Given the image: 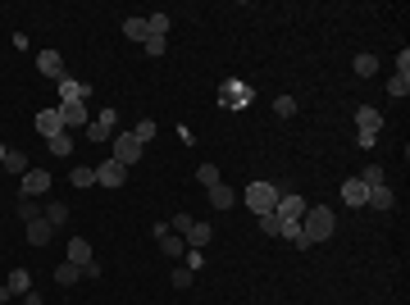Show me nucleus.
Instances as JSON below:
<instances>
[{
  "mask_svg": "<svg viewBox=\"0 0 410 305\" xmlns=\"http://www.w3.org/2000/svg\"><path fill=\"white\" fill-rule=\"evenodd\" d=\"M333 228H337V219H333V210L328 205H305V214H301V232H305V241H328L333 237Z\"/></svg>",
  "mask_w": 410,
  "mask_h": 305,
  "instance_id": "1",
  "label": "nucleus"
},
{
  "mask_svg": "<svg viewBox=\"0 0 410 305\" xmlns=\"http://www.w3.org/2000/svg\"><path fill=\"white\" fill-rule=\"evenodd\" d=\"M278 196H283V192H278L274 183H251V187L242 192L238 201H247V210H251V214L260 219V214H274V205H278Z\"/></svg>",
  "mask_w": 410,
  "mask_h": 305,
  "instance_id": "2",
  "label": "nucleus"
},
{
  "mask_svg": "<svg viewBox=\"0 0 410 305\" xmlns=\"http://www.w3.org/2000/svg\"><path fill=\"white\" fill-rule=\"evenodd\" d=\"M114 132H119V114H114V105H105L87 123V142H114Z\"/></svg>",
  "mask_w": 410,
  "mask_h": 305,
  "instance_id": "3",
  "label": "nucleus"
},
{
  "mask_svg": "<svg viewBox=\"0 0 410 305\" xmlns=\"http://www.w3.org/2000/svg\"><path fill=\"white\" fill-rule=\"evenodd\" d=\"M141 151H146V146H141L132 132H114V155H109V160H119L123 169H132V164L141 160Z\"/></svg>",
  "mask_w": 410,
  "mask_h": 305,
  "instance_id": "4",
  "label": "nucleus"
},
{
  "mask_svg": "<svg viewBox=\"0 0 410 305\" xmlns=\"http://www.w3.org/2000/svg\"><path fill=\"white\" fill-rule=\"evenodd\" d=\"M60 123H64V132L87 128V123H91V114H87V100H64V105H60Z\"/></svg>",
  "mask_w": 410,
  "mask_h": 305,
  "instance_id": "5",
  "label": "nucleus"
},
{
  "mask_svg": "<svg viewBox=\"0 0 410 305\" xmlns=\"http://www.w3.org/2000/svg\"><path fill=\"white\" fill-rule=\"evenodd\" d=\"M274 214H278L283 223H301V214H305V201L296 196V192H283V196H278V205H274Z\"/></svg>",
  "mask_w": 410,
  "mask_h": 305,
  "instance_id": "6",
  "label": "nucleus"
},
{
  "mask_svg": "<svg viewBox=\"0 0 410 305\" xmlns=\"http://www.w3.org/2000/svg\"><path fill=\"white\" fill-rule=\"evenodd\" d=\"M96 183L100 187H123V183H128V169H123L119 160H100L96 164Z\"/></svg>",
  "mask_w": 410,
  "mask_h": 305,
  "instance_id": "7",
  "label": "nucleus"
},
{
  "mask_svg": "<svg viewBox=\"0 0 410 305\" xmlns=\"http://www.w3.org/2000/svg\"><path fill=\"white\" fill-rule=\"evenodd\" d=\"M155 241H160V251L169 255V260H183V246H187V241L178 237V232H169V223H155Z\"/></svg>",
  "mask_w": 410,
  "mask_h": 305,
  "instance_id": "8",
  "label": "nucleus"
},
{
  "mask_svg": "<svg viewBox=\"0 0 410 305\" xmlns=\"http://www.w3.org/2000/svg\"><path fill=\"white\" fill-rule=\"evenodd\" d=\"M23 196L33 201V196H42V192H51V174H46V169H28V174H23V187H19Z\"/></svg>",
  "mask_w": 410,
  "mask_h": 305,
  "instance_id": "9",
  "label": "nucleus"
},
{
  "mask_svg": "<svg viewBox=\"0 0 410 305\" xmlns=\"http://www.w3.org/2000/svg\"><path fill=\"white\" fill-rule=\"evenodd\" d=\"M37 132H42L46 142H51V137H60V132H64V123H60V109H37Z\"/></svg>",
  "mask_w": 410,
  "mask_h": 305,
  "instance_id": "10",
  "label": "nucleus"
},
{
  "mask_svg": "<svg viewBox=\"0 0 410 305\" xmlns=\"http://www.w3.org/2000/svg\"><path fill=\"white\" fill-rule=\"evenodd\" d=\"M378 128H383V114H378L374 105H360V109H356V132H369V137H378Z\"/></svg>",
  "mask_w": 410,
  "mask_h": 305,
  "instance_id": "11",
  "label": "nucleus"
},
{
  "mask_svg": "<svg viewBox=\"0 0 410 305\" xmlns=\"http://www.w3.org/2000/svg\"><path fill=\"white\" fill-rule=\"evenodd\" d=\"M37 68H42L46 77H64V59H60V50H37Z\"/></svg>",
  "mask_w": 410,
  "mask_h": 305,
  "instance_id": "12",
  "label": "nucleus"
},
{
  "mask_svg": "<svg viewBox=\"0 0 410 305\" xmlns=\"http://www.w3.org/2000/svg\"><path fill=\"white\" fill-rule=\"evenodd\" d=\"M187 246H192V251H205V246H210V241H215V228H210V223H201V219H196L192 228H187Z\"/></svg>",
  "mask_w": 410,
  "mask_h": 305,
  "instance_id": "13",
  "label": "nucleus"
},
{
  "mask_svg": "<svg viewBox=\"0 0 410 305\" xmlns=\"http://www.w3.org/2000/svg\"><path fill=\"white\" fill-rule=\"evenodd\" d=\"M342 201H346L351 210H360V205L369 201V187L360 183V178H346V183H342Z\"/></svg>",
  "mask_w": 410,
  "mask_h": 305,
  "instance_id": "14",
  "label": "nucleus"
},
{
  "mask_svg": "<svg viewBox=\"0 0 410 305\" xmlns=\"http://www.w3.org/2000/svg\"><path fill=\"white\" fill-rule=\"evenodd\" d=\"M69 264H78V269L91 264V241L87 237H69Z\"/></svg>",
  "mask_w": 410,
  "mask_h": 305,
  "instance_id": "15",
  "label": "nucleus"
},
{
  "mask_svg": "<svg viewBox=\"0 0 410 305\" xmlns=\"http://www.w3.org/2000/svg\"><path fill=\"white\" fill-rule=\"evenodd\" d=\"M91 96V87H87V82H73V77H60V105H64V100H87Z\"/></svg>",
  "mask_w": 410,
  "mask_h": 305,
  "instance_id": "16",
  "label": "nucleus"
},
{
  "mask_svg": "<svg viewBox=\"0 0 410 305\" xmlns=\"http://www.w3.org/2000/svg\"><path fill=\"white\" fill-rule=\"evenodd\" d=\"M210 205H215V210H233V205H238V192H233L228 183H215V187H210Z\"/></svg>",
  "mask_w": 410,
  "mask_h": 305,
  "instance_id": "17",
  "label": "nucleus"
},
{
  "mask_svg": "<svg viewBox=\"0 0 410 305\" xmlns=\"http://www.w3.org/2000/svg\"><path fill=\"white\" fill-rule=\"evenodd\" d=\"M51 237H55V228L46 219H33V223H28V246H51Z\"/></svg>",
  "mask_w": 410,
  "mask_h": 305,
  "instance_id": "18",
  "label": "nucleus"
},
{
  "mask_svg": "<svg viewBox=\"0 0 410 305\" xmlns=\"http://www.w3.org/2000/svg\"><path fill=\"white\" fill-rule=\"evenodd\" d=\"M5 292H10V296L33 292V278H28V269H10V278H5Z\"/></svg>",
  "mask_w": 410,
  "mask_h": 305,
  "instance_id": "19",
  "label": "nucleus"
},
{
  "mask_svg": "<svg viewBox=\"0 0 410 305\" xmlns=\"http://www.w3.org/2000/svg\"><path fill=\"white\" fill-rule=\"evenodd\" d=\"M365 205H374V210H392V205H397V196H392V187L383 183V187H369V201H365Z\"/></svg>",
  "mask_w": 410,
  "mask_h": 305,
  "instance_id": "20",
  "label": "nucleus"
},
{
  "mask_svg": "<svg viewBox=\"0 0 410 305\" xmlns=\"http://www.w3.org/2000/svg\"><path fill=\"white\" fill-rule=\"evenodd\" d=\"M42 219L51 223V228H64V223H69V205H64V201H51V205L42 210Z\"/></svg>",
  "mask_w": 410,
  "mask_h": 305,
  "instance_id": "21",
  "label": "nucleus"
},
{
  "mask_svg": "<svg viewBox=\"0 0 410 305\" xmlns=\"http://www.w3.org/2000/svg\"><path fill=\"white\" fill-rule=\"evenodd\" d=\"M51 155H60V160H69V155H73V132H60V137H51Z\"/></svg>",
  "mask_w": 410,
  "mask_h": 305,
  "instance_id": "22",
  "label": "nucleus"
},
{
  "mask_svg": "<svg viewBox=\"0 0 410 305\" xmlns=\"http://www.w3.org/2000/svg\"><path fill=\"white\" fill-rule=\"evenodd\" d=\"M78 278H82V269H78V264H60V269H55V283H60V287H73L78 283Z\"/></svg>",
  "mask_w": 410,
  "mask_h": 305,
  "instance_id": "23",
  "label": "nucleus"
},
{
  "mask_svg": "<svg viewBox=\"0 0 410 305\" xmlns=\"http://www.w3.org/2000/svg\"><path fill=\"white\" fill-rule=\"evenodd\" d=\"M123 37H128V41H146V19H123Z\"/></svg>",
  "mask_w": 410,
  "mask_h": 305,
  "instance_id": "24",
  "label": "nucleus"
},
{
  "mask_svg": "<svg viewBox=\"0 0 410 305\" xmlns=\"http://www.w3.org/2000/svg\"><path fill=\"white\" fill-rule=\"evenodd\" d=\"M73 187H96V169H91V164H73Z\"/></svg>",
  "mask_w": 410,
  "mask_h": 305,
  "instance_id": "25",
  "label": "nucleus"
},
{
  "mask_svg": "<svg viewBox=\"0 0 410 305\" xmlns=\"http://www.w3.org/2000/svg\"><path fill=\"white\" fill-rule=\"evenodd\" d=\"M351 68H356V77H374L378 73V59H374V55H356Z\"/></svg>",
  "mask_w": 410,
  "mask_h": 305,
  "instance_id": "26",
  "label": "nucleus"
},
{
  "mask_svg": "<svg viewBox=\"0 0 410 305\" xmlns=\"http://www.w3.org/2000/svg\"><path fill=\"white\" fill-rule=\"evenodd\" d=\"M146 33L151 37H169V14H146Z\"/></svg>",
  "mask_w": 410,
  "mask_h": 305,
  "instance_id": "27",
  "label": "nucleus"
},
{
  "mask_svg": "<svg viewBox=\"0 0 410 305\" xmlns=\"http://www.w3.org/2000/svg\"><path fill=\"white\" fill-rule=\"evenodd\" d=\"M5 169H10V174H28V155H23V151H5Z\"/></svg>",
  "mask_w": 410,
  "mask_h": 305,
  "instance_id": "28",
  "label": "nucleus"
},
{
  "mask_svg": "<svg viewBox=\"0 0 410 305\" xmlns=\"http://www.w3.org/2000/svg\"><path fill=\"white\" fill-rule=\"evenodd\" d=\"M388 96H397V100H406V96H410V77H406V73H392Z\"/></svg>",
  "mask_w": 410,
  "mask_h": 305,
  "instance_id": "29",
  "label": "nucleus"
},
{
  "mask_svg": "<svg viewBox=\"0 0 410 305\" xmlns=\"http://www.w3.org/2000/svg\"><path fill=\"white\" fill-rule=\"evenodd\" d=\"M283 228H287V223H283L278 214H260V232H269V237H283Z\"/></svg>",
  "mask_w": 410,
  "mask_h": 305,
  "instance_id": "30",
  "label": "nucleus"
},
{
  "mask_svg": "<svg viewBox=\"0 0 410 305\" xmlns=\"http://www.w3.org/2000/svg\"><path fill=\"white\" fill-rule=\"evenodd\" d=\"M196 183H201V187H215V183H224V178H219L215 164H201V169H196Z\"/></svg>",
  "mask_w": 410,
  "mask_h": 305,
  "instance_id": "31",
  "label": "nucleus"
},
{
  "mask_svg": "<svg viewBox=\"0 0 410 305\" xmlns=\"http://www.w3.org/2000/svg\"><path fill=\"white\" fill-rule=\"evenodd\" d=\"M14 210H19V219H23V223L42 219V214H37V201H28V196H19V205H14Z\"/></svg>",
  "mask_w": 410,
  "mask_h": 305,
  "instance_id": "32",
  "label": "nucleus"
},
{
  "mask_svg": "<svg viewBox=\"0 0 410 305\" xmlns=\"http://www.w3.org/2000/svg\"><path fill=\"white\" fill-rule=\"evenodd\" d=\"M365 187H383V164H365V178H360Z\"/></svg>",
  "mask_w": 410,
  "mask_h": 305,
  "instance_id": "33",
  "label": "nucleus"
},
{
  "mask_svg": "<svg viewBox=\"0 0 410 305\" xmlns=\"http://www.w3.org/2000/svg\"><path fill=\"white\" fill-rule=\"evenodd\" d=\"M132 137H137V142L146 146V142H151V137H155V123H151V119H141L137 128H132Z\"/></svg>",
  "mask_w": 410,
  "mask_h": 305,
  "instance_id": "34",
  "label": "nucleus"
},
{
  "mask_svg": "<svg viewBox=\"0 0 410 305\" xmlns=\"http://www.w3.org/2000/svg\"><path fill=\"white\" fill-rule=\"evenodd\" d=\"M274 109H278L283 119H292V114H296V100H292V96H278V100H274Z\"/></svg>",
  "mask_w": 410,
  "mask_h": 305,
  "instance_id": "35",
  "label": "nucleus"
},
{
  "mask_svg": "<svg viewBox=\"0 0 410 305\" xmlns=\"http://www.w3.org/2000/svg\"><path fill=\"white\" fill-rule=\"evenodd\" d=\"M141 46H146V55H164V50H169V41H164V37H146Z\"/></svg>",
  "mask_w": 410,
  "mask_h": 305,
  "instance_id": "36",
  "label": "nucleus"
},
{
  "mask_svg": "<svg viewBox=\"0 0 410 305\" xmlns=\"http://www.w3.org/2000/svg\"><path fill=\"white\" fill-rule=\"evenodd\" d=\"M173 287H178V292L192 287V269H173Z\"/></svg>",
  "mask_w": 410,
  "mask_h": 305,
  "instance_id": "37",
  "label": "nucleus"
},
{
  "mask_svg": "<svg viewBox=\"0 0 410 305\" xmlns=\"http://www.w3.org/2000/svg\"><path fill=\"white\" fill-rule=\"evenodd\" d=\"M397 73L410 77V50H397Z\"/></svg>",
  "mask_w": 410,
  "mask_h": 305,
  "instance_id": "38",
  "label": "nucleus"
},
{
  "mask_svg": "<svg viewBox=\"0 0 410 305\" xmlns=\"http://www.w3.org/2000/svg\"><path fill=\"white\" fill-rule=\"evenodd\" d=\"M0 164H5V146H0Z\"/></svg>",
  "mask_w": 410,
  "mask_h": 305,
  "instance_id": "39",
  "label": "nucleus"
},
{
  "mask_svg": "<svg viewBox=\"0 0 410 305\" xmlns=\"http://www.w3.org/2000/svg\"><path fill=\"white\" fill-rule=\"evenodd\" d=\"M42 305H46V301H42Z\"/></svg>",
  "mask_w": 410,
  "mask_h": 305,
  "instance_id": "40",
  "label": "nucleus"
}]
</instances>
